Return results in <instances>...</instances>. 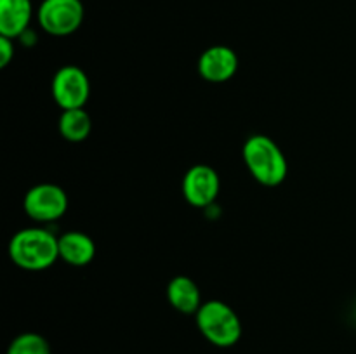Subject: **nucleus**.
<instances>
[{
    "instance_id": "f257e3e1",
    "label": "nucleus",
    "mask_w": 356,
    "mask_h": 354,
    "mask_svg": "<svg viewBox=\"0 0 356 354\" xmlns=\"http://www.w3.org/2000/svg\"><path fill=\"white\" fill-rule=\"evenodd\" d=\"M9 255L23 269H47L59 257V238L42 228L21 229L10 239Z\"/></svg>"
},
{
    "instance_id": "f03ea898",
    "label": "nucleus",
    "mask_w": 356,
    "mask_h": 354,
    "mask_svg": "<svg viewBox=\"0 0 356 354\" xmlns=\"http://www.w3.org/2000/svg\"><path fill=\"white\" fill-rule=\"evenodd\" d=\"M243 162L257 183L264 186H278L287 177V160L273 139L266 135H252L243 146Z\"/></svg>"
},
{
    "instance_id": "7ed1b4c3",
    "label": "nucleus",
    "mask_w": 356,
    "mask_h": 354,
    "mask_svg": "<svg viewBox=\"0 0 356 354\" xmlns=\"http://www.w3.org/2000/svg\"><path fill=\"white\" fill-rule=\"evenodd\" d=\"M197 326L202 335L218 347H232L242 337V323L236 312L221 301H209L197 312Z\"/></svg>"
},
{
    "instance_id": "20e7f679",
    "label": "nucleus",
    "mask_w": 356,
    "mask_h": 354,
    "mask_svg": "<svg viewBox=\"0 0 356 354\" xmlns=\"http://www.w3.org/2000/svg\"><path fill=\"white\" fill-rule=\"evenodd\" d=\"M37 19L49 35H72L83 21V3L82 0H44L37 10Z\"/></svg>"
},
{
    "instance_id": "39448f33",
    "label": "nucleus",
    "mask_w": 356,
    "mask_h": 354,
    "mask_svg": "<svg viewBox=\"0 0 356 354\" xmlns=\"http://www.w3.org/2000/svg\"><path fill=\"white\" fill-rule=\"evenodd\" d=\"M89 94V78L79 66H63L52 78V97L63 111L83 108Z\"/></svg>"
},
{
    "instance_id": "423d86ee",
    "label": "nucleus",
    "mask_w": 356,
    "mask_h": 354,
    "mask_svg": "<svg viewBox=\"0 0 356 354\" xmlns=\"http://www.w3.org/2000/svg\"><path fill=\"white\" fill-rule=\"evenodd\" d=\"M24 212L37 222H52L68 208L66 193L56 184H38L24 196Z\"/></svg>"
},
{
    "instance_id": "0eeeda50",
    "label": "nucleus",
    "mask_w": 356,
    "mask_h": 354,
    "mask_svg": "<svg viewBox=\"0 0 356 354\" xmlns=\"http://www.w3.org/2000/svg\"><path fill=\"white\" fill-rule=\"evenodd\" d=\"M219 176L207 165H195L183 179V194L193 207L204 208L212 205L219 193Z\"/></svg>"
},
{
    "instance_id": "6e6552de",
    "label": "nucleus",
    "mask_w": 356,
    "mask_h": 354,
    "mask_svg": "<svg viewBox=\"0 0 356 354\" xmlns=\"http://www.w3.org/2000/svg\"><path fill=\"white\" fill-rule=\"evenodd\" d=\"M238 68V58L233 49L226 45H214L202 52L198 59V71L205 80L214 83L226 82L232 78Z\"/></svg>"
},
{
    "instance_id": "1a4fd4ad",
    "label": "nucleus",
    "mask_w": 356,
    "mask_h": 354,
    "mask_svg": "<svg viewBox=\"0 0 356 354\" xmlns=\"http://www.w3.org/2000/svg\"><path fill=\"white\" fill-rule=\"evenodd\" d=\"M33 6L31 0H0V35L17 38L28 30Z\"/></svg>"
},
{
    "instance_id": "9d476101",
    "label": "nucleus",
    "mask_w": 356,
    "mask_h": 354,
    "mask_svg": "<svg viewBox=\"0 0 356 354\" xmlns=\"http://www.w3.org/2000/svg\"><path fill=\"white\" fill-rule=\"evenodd\" d=\"M96 255V245L87 235L70 231L59 236V257L72 266H86Z\"/></svg>"
},
{
    "instance_id": "9b49d317",
    "label": "nucleus",
    "mask_w": 356,
    "mask_h": 354,
    "mask_svg": "<svg viewBox=\"0 0 356 354\" xmlns=\"http://www.w3.org/2000/svg\"><path fill=\"white\" fill-rule=\"evenodd\" d=\"M167 298L176 311L193 314L200 309V290L197 283L188 276H176L167 287Z\"/></svg>"
},
{
    "instance_id": "f8f14e48",
    "label": "nucleus",
    "mask_w": 356,
    "mask_h": 354,
    "mask_svg": "<svg viewBox=\"0 0 356 354\" xmlns=\"http://www.w3.org/2000/svg\"><path fill=\"white\" fill-rule=\"evenodd\" d=\"M59 132L66 141H83L90 132V117L87 111H83V108L65 110L59 118Z\"/></svg>"
},
{
    "instance_id": "ddd939ff",
    "label": "nucleus",
    "mask_w": 356,
    "mask_h": 354,
    "mask_svg": "<svg viewBox=\"0 0 356 354\" xmlns=\"http://www.w3.org/2000/svg\"><path fill=\"white\" fill-rule=\"evenodd\" d=\"M7 354H51L49 342L42 335L26 332L17 335L7 347Z\"/></svg>"
},
{
    "instance_id": "4468645a",
    "label": "nucleus",
    "mask_w": 356,
    "mask_h": 354,
    "mask_svg": "<svg viewBox=\"0 0 356 354\" xmlns=\"http://www.w3.org/2000/svg\"><path fill=\"white\" fill-rule=\"evenodd\" d=\"M13 58H14L13 38L0 35V68H6Z\"/></svg>"
}]
</instances>
